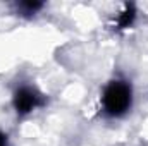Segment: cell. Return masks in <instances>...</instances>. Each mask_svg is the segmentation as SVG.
Returning a JSON list of instances; mask_svg holds the SVG:
<instances>
[{"label":"cell","mask_w":148,"mask_h":146,"mask_svg":"<svg viewBox=\"0 0 148 146\" xmlns=\"http://www.w3.org/2000/svg\"><path fill=\"white\" fill-rule=\"evenodd\" d=\"M131 103V89L121 81H114L107 86L103 93V107L112 115L124 113Z\"/></svg>","instance_id":"6da1fadb"},{"label":"cell","mask_w":148,"mask_h":146,"mask_svg":"<svg viewBox=\"0 0 148 146\" xmlns=\"http://www.w3.org/2000/svg\"><path fill=\"white\" fill-rule=\"evenodd\" d=\"M40 103V98L35 91H31L29 88H21L17 93H16V98H14V105L17 112L21 113H28Z\"/></svg>","instance_id":"7a4b0ae2"},{"label":"cell","mask_w":148,"mask_h":146,"mask_svg":"<svg viewBox=\"0 0 148 146\" xmlns=\"http://www.w3.org/2000/svg\"><path fill=\"white\" fill-rule=\"evenodd\" d=\"M133 19H134V10H133L131 7H127L126 12H122V16H121V19H119V26H121V28H126V26L131 24Z\"/></svg>","instance_id":"3957f363"},{"label":"cell","mask_w":148,"mask_h":146,"mask_svg":"<svg viewBox=\"0 0 148 146\" xmlns=\"http://www.w3.org/2000/svg\"><path fill=\"white\" fill-rule=\"evenodd\" d=\"M0 146H5V136L0 134Z\"/></svg>","instance_id":"277c9868"}]
</instances>
